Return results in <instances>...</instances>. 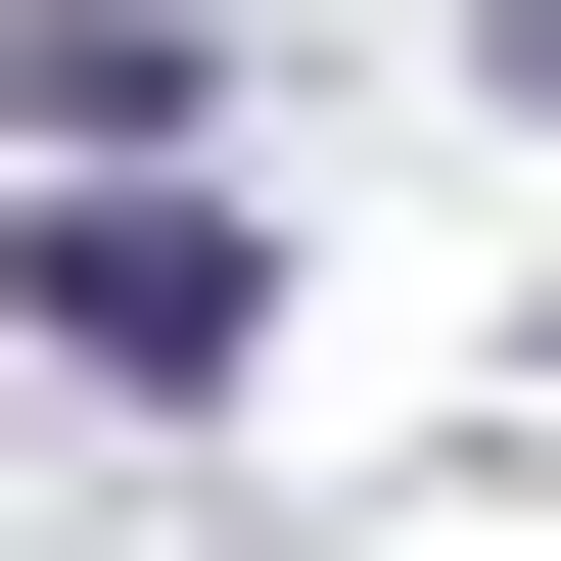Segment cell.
Instances as JSON below:
<instances>
[{
	"instance_id": "obj_1",
	"label": "cell",
	"mask_w": 561,
	"mask_h": 561,
	"mask_svg": "<svg viewBox=\"0 0 561 561\" xmlns=\"http://www.w3.org/2000/svg\"><path fill=\"white\" fill-rule=\"evenodd\" d=\"M47 375H234V187H47Z\"/></svg>"
},
{
	"instance_id": "obj_2",
	"label": "cell",
	"mask_w": 561,
	"mask_h": 561,
	"mask_svg": "<svg viewBox=\"0 0 561 561\" xmlns=\"http://www.w3.org/2000/svg\"><path fill=\"white\" fill-rule=\"evenodd\" d=\"M468 47H515V94H561V0H468Z\"/></svg>"
}]
</instances>
